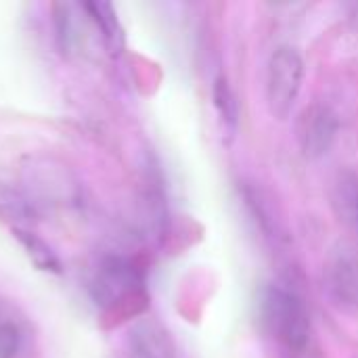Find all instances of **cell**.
Here are the masks:
<instances>
[{
	"label": "cell",
	"mask_w": 358,
	"mask_h": 358,
	"mask_svg": "<svg viewBox=\"0 0 358 358\" xmlns=\"http://www.w3.org/2000/svg\"><path fill=\"white\" fill-rule=\"evenodd\" d=\"M136 358H172V346L164 331L155 325H141L132 334Z\"/></svg>",
	"instance_id": "52a82bcc"
},
{
	"label": "cell",
	"mask_w": 358,
	"mask_h": 358,
	"mask_svg": "<svg viewBox=\"0 0 358 358\" xmlns=\"http://www.w3.org/2000/svg\"><path fill=\"white\" fill-rule=\"evenodd\" d=\"M84 8L90 10V17L94 19V23L103 31V38L109 44V48H113V50L120 48L124 42V34H122L117 17L113 13V6L109 2H86Z\"/></svg>",
	"instance_id": "ba28073f"
},
{
	"label": "cell",
	"mask_w": 358,
	"mask_h": 358,
	"mask_svg": "<svg viewBox=\"0 0 358 358\" xmlns=\"http://www.w3.org/2000/svg\"><path fill=\"white\" fill-rule=\"evenodd\" d=\"M262 317L277 340L292 348H304L308 342V315L300 298L287 289L271 287L262 298Z\"/></svg>",
	"instance_id": "7a4b0ae2"
},
{
	"label": "cell",
	"mask_w": 358,
	"mask_h": 358,
	"mask_svg": "<svg viewBox=\"0 0 358 358\" xmlns=\"http://www.w3.org/2000/svg\"><path fill=\"white\" fill-rule=\"evenodd\" d=\"M13 235H15L17 241L23 245L27 258L34 262L36 268H40V271H44V273H55V275H59V273L63 271L59 256H57V254L52 252V248H50L48 243H44L38 235H34V233H29V231H25V229H19V227L13 229Z\"/></svg>",
	"instance_id": "8992f818"
},
{
	"label": "cell",
	"mask_w": 358,
	"mask_h": 358,
	"mask_svg": "<svg viewBox=\"0 0 358 358\" xmlns=\"http://www.w3.org/2000/svg\"><path fill=\"white\" fill-rule=\"evenodd\" d=\"M323 289L329 302L346 313L358 308V260L357 256L340 248L336 250L323 271Z\"/></svg>",
	"instance_id": "5b68a950"
},
{
	"label": "cell",
	"mask_w": 358,
	"mask_h": 358,
	"mask_svg": "<svg viewBox=\"0 0 358 358\" xmlns=\"http://www.w3.org/2000/svg\"><path fill=\"white\" fill-rule=\"evenodd\" d=\"M143 287V279L132 262L126 258H105L96 271L92 283V296L99 306H115L130 296L138 294Z\"/></svg>",
	"instance_id": "3957f363"
},
{
	"label": "cell",
	"mask_w": 358,
	"mask_h": 358,
	"mask_svg": "<svg viewBox=\"0 0 358 358\" xmlns=\"http://www.w3.org/2000/svg\"><path fill=\"white\" fill-rule=\"evenodd\" d=\"M304 80V59L294 46H279L266 69V103L277 120H287L300 96Z\"/></svg>",
	"instance_id": "6da1fadb"
},
{
	"label": "cell",
	"mask_w": 358,
	"mask_h": 358,
	"mask_svg": "<svg viewBox=\"0 0 358 358\" xmlns=\"http://www.w3.org/2000/svg\"><path fill=\"white\" fill-rule=\"evenodd\" d=\"M21 348V334L13 323L0 325V358H15Z\"/></svg>",
	"instance_id": "30bf717a"
},
{
	"label": "cell",
	"mask_w": 358,
	"mask_h": 358,
	"mask_svg": "<svg viewBox=\"0 0 358 358\" xmlns=\"http://www.w3.org/2000/svg\"><path fill=\"white\" fill-rule=\"evenodd\" d=\"M355 218H357V222H358V206H357V214H355Z\"/></svg>",
	"instance_id": "8fae6325"
},
{
	"label": "cell",
	"mask_w": 358,
	"mask_h": 358,
	"mask_svg": "<svg viewBox=\"0 0 358 358\" xmlns=\"http://www.w3.org/2000/svg\"><path fill=\"white\" fill-rule=\"evenodd\" d=\"M214 105H216V111L220 115V120L224 122V128L229 130H235L237 126V117H239V109H237V101H235V94L227 82V78H216L214 82Z\"/></svg>",
	"instance_id": "9c48e42d"
},
{
	"label": "cell",
	"mask_w": 358,
	"mask_h": 358,
	"mask_svg": "<svg viewBox=\"0 0 358 358\" xmlns=\"http://www.w3.org/2000/svg\"><path fill=\"white\" fill-rule=\"evenodd\" d=\"M340 130V120L336 111L327 105H310L302 111L296 132H298V143L308 159H319L329 153L338 138Z\"/></svg>",
	"instance_id": "277c9868"
}]
</instances>
